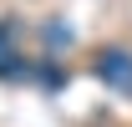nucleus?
Returning a JSON list of instances; mask_svg holds the SVG:
<instances>
[{
  "instance_id": "nucleus-1",
  "label": "nucleus",
  "mask_w": 132,
  "mask_h": 127,
  "mask_svg": "<svg viewBox=\"0 0 132 127\" xmlns=\"http://www.w3.org/2000/svg\"><path fill=\"white\" fill-rule=\"evenodd\" d=\"M97 76L117 92H132V56L127 51H102L97 56Z\"/></svg>"
}]
</instances>
